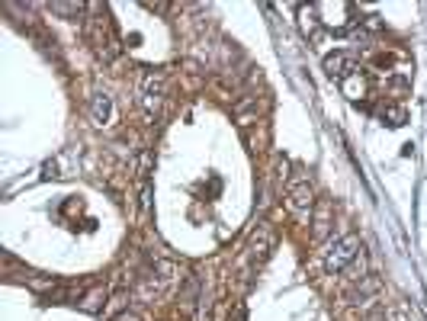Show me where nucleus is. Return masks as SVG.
Wrapping results in <instances>:
<instances>
[{
  "mask_svg": "<svg viewBox=\"0 0 427 321\" xmlns=\"http://www.w3.org/2000/svg\"><path fill=\"white\" fill-rule=\"evenodd\" d=\"M145 103L148 110L161 103V74H145Z\"/></svg>",
  "mask_w": 427,
  "mask_h": 321,
  "instance_id": "8",
  "label": "nucleus"
},
{
  "mask_svg": "<svg viewBox=\"0 0 427 321\" xmlns=\"http://www.w3.org/2000/svg\"><path fill=\"white\" fill-rule=\"evenodd\" d=\"M324 68H328V74L338 80H347L354 71H357V64H354V58H350L347 52H338V55H328L324 58Z\"/></svg>",
  "mask_w": 427,
  "mask_h": 321,
  "instance_id": "4",
  "label": "nucleus"
},
{
  "mask_svg": "<svg viewBox=\"0 0 427 321\" xmlns=\"http://www.w3.org/2000/svg\"><path fill=\"white\" fill-rule=\"evenodd\" d=\"M113 321H145V318H141L139 312H122V315H116Z\"/></svg>",
  "mask_w": 427,
  "mask_h": 321,
  "instance_id": "14",
  "label": "nucleus"
},
{
  "mask_svg": "<svg viewBox=\"0 0 427 321\" xmlns=\"http://www.w3.org/2000/svg\"><path fill=\"white\" fill-rule=\"evenodd\" d=\"M90 116H94L96 125H110L113 116H116L113 100H110L106 94H94V100H90Z\"/></svg>",
  "mask_w": 427,
  "mask_h": 321,
  "instance_id": "5",
  "label": "nucleus"
},
{
  "mask_svg": "<svg viewBox=\"0 0 427 321\" xmlns=\"http://www.w3.org/2000/svg\"><path fill=\"white\" fill-rule=\"evenodd\" d=\"M270 248H273V232L263 225V228H257V234L251 238V244H247V254H251V257H263V254L270 251Z\"/></svg>",
  "mask_w": 427,
  "mask_h": 321,
  "instance_id": "7",
  "label": "nucleus"
},
{
  "mask_svg": "<svg viewBox=\"0 0 427 321\" xmlns=\"http://www.w3.org/2000/svg\"><path fill=\"white\" fill-rule=\"evenodd\" d=\"M340 87H344V94H347L350 100H357V96L363 94V80H360V74H350L347 80H340Z\"/></svg>",
  "mask_w": 427,
  "mask_h": 321,
  "instance_id": "11",
  "label": "nucleus"
},
{
  "mask_svg": "<svg viewBox=\"0 0 427 321\" xmlns=\"http://www.w3.org/2000/svg\"><path fill=\"white\" fill-rule=\"evenodd\" d=\"M328 232H331V206L322 202L315 209V218H312V234L315 241H328Z\"/></svg>",
  "mask_w": 427,
  "mask_h": 321,
  "instance_id": "6",
  "label": "nucleus"
},
{
  "mask_svg": "<svg viewBox=\"0 0 427 321\" xmlns=\"http://www.w3.org/2000/svg\"><path fill=\"white\" fill-rule=\"evenodd\" d=\"M90 39H94V49H96V55H100L103 61H113L116 55H119V39L110 33V26H106L103 19H96V23H94Z\"/></svg>",
  "mask_w": 427,
  "mask_h": 321,
  "instance_id": "3",
  "label": "nucleus"
},
{
  "mask_svg": "<svg viewBox=\"0 0 427 321\" xmlns=\"http://www.w3.org/2000/svg\"><path fill=\"white\" fill-rule=\"evenodd\" d=\"M286 206L296 218H308L312 216V206H315L312 186H308L305 180H293L289 183V193H286Z\"/></svg>",
  "mask_w": 427,
  "mask_h": 321,
  "instance_id": "2",
  "label": "nucleus"
},
{
  "mask_svg": "<svg viewBox=\"0 0 427 321\" xmlns=\"http://www.w3.org/2000/svg\"><path fill=\"white\" fill-rule=\"evenodd\" d=\"M49 10H52V13H61V17H78L80 10V3H49Z\"/></svg>",
  "mask_w": 427,
  "mask_h": 321,
  "instance_id": "12",
  "label": "nucleus"
},
{
  "mask_svg": "<svg viewBox=\"0 0 427 321\" xmlns=\"http://www.w3.org/2000/svg\"><path fill=\"white\" fill-rule=\"evenodd\" d=\"M385 119H389V125H401V122H405V110H401V106L385 110Z\"/></svg>",
  "mask_w": 427,
  "mask_h": 321,
  "instance_id": "13",
  "label": "nucleus"
},
{
  "mask_svg": "<svg viewBox=\"0 0 427 321\" xmlns=\"http://www.w3.org/2000/svg\"><path fill=\"white\" fill-rule=\"evenodd\" d=\"M103 302H106V289H103V286H96L94 293H90L87 299L80 302V309H84V312H87V315H96V312H100V305H103Z\"/></svg>",
  "mask_w": 427,
  "mask_h": 321,
  "instance_id": "9",
  "label": "nucleus"
},
{
  "mask_svg": "<svg viewBox=\"0 0 427 321\" xmlns=\"http://www.w3.org/2000/svg\"><path fill=\"white\" fill-rule=\"evenodd\" d=\"M360 254V238L354 232L340 234L328 244V251H324V270L328 273H344V270L354 263V257Z\"/></svg>",
  "mask_w": 427,
  "mask_h": 321,
  "instance_id": "1",
  "label": "nucleus"
},
{
  "mask_svg": "<svg viewBox=\"0 0 427 321\" xmlns=\"http://www.w3.org/2000/svg\"><path fill=\"white\" fill-rule=\"evenodd\" d=\"M363 273H366V257H363V254H357V257H354V263L344 270V277L354 279V283H363V279H366Z\"/></svg>",
  "mask_w": 427,
  "mask_h": 321,
  "instance_id": "10",
  "label": "nucleus"
}]
</instances>
